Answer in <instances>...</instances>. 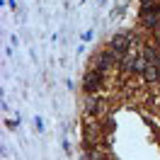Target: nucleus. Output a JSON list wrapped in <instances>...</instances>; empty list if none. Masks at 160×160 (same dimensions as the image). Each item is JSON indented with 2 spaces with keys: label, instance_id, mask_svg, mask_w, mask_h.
<instances>
[{
  "label": "nucleus",
  "instance_id": "nucleus-1",
  "mask_svg": "<svg viewBox=\"0 0 160 160\" xmlns=\"http://www.w3.org/2000/svg\"><path fill=\"white\" fill-rule=\"evenodd\" d=\"M131 46H133V34H131L129 29H119L112 34L109 39V51L117 56V61L121 58V56H129Z\"/></svg>",
  "mask_w": 160,
  "mask_h": 160
},
{
  "label": "nucleus",
  "instance_id": "nucleus-6",
  "mask_svg": "<svg viewBox=\"0 0 160 160\" xmlns=\"http://www.w3.org/2000/svg\"><path fill=\"white\" fill-rule=\"evenodd\" d=\"M143 80L146 82H160V66L158 63H148L146 66V70H143Z\"/></svg>",
  "mask_w": 160,
  "mask_h": 160
},
{
  "label": "nucleus",
  "instance_id": "nucleus-10",
  "mask_svg": "<svg viewBox=\"0 0 160 160\" xmlns=\"http://www.w3.org/2000/svg\"><path fill=\"white\" fill-rule=\"evenodd\" d=\"M92 34H95L92 29H90V32H85V34H82V41H90V39H92Z\"/></svg>",
  "mask_w": 160,
  "mask_h": 160
},
{
  "label": "nucleus",
  "instance_id": "nucleus-4",
  "mask_svg": "<svg viewBox=\"0 0 160 160\" xmlns=\"http://www.w3.org/2000/svg\"><path fill=\"white\" fill-rule=\"evenodd\" d=\"M141 56L146 58V63H158L160 61V46H155V44H141Z\"/></svg>",
  "mask_w": 160,
  "mask_h": 160
},
{
  "label": "nucleus",
  "instance_id": "nucleus-11",
  "mask_svg": "<svg viewBox=\"0 0 160 160\" xmlns=\"http://www.w3.org/2000/svg\"><path fill=\"white\" fill-rule=\"evenodd\" d=\"M153 34H155V41H158V46H160V24H158V29L153 32Z\"/></svg>",
  "mask_w": 160,
  "mask_h": 160
},
{
  "label": "nucleus",
  "instance_id": "nucleus-8",
  "mask_svg": "<svg viewBox=\"0 0 160 160\" xmlns=\"http://www.w3.org/2000/svg\"><path fill=\"white\" fill-rule=\"evenodd\" d=\"M85 158H88V160H107V158H104V150H97L95 146L85 150Z\"/></svg>",
  "mask_w": 160,
  "mask_h": 160
},
{
  "label": "nucleus",
  "instance_id": "nucleus-9",
  "mask_svg": "<svg viewBox=\"0 0 160 160\" xmlns=\"http://www.w3.org/2000/svg\"><path fill=\"white\" fill-rule=\"evenodd\" d=\"M34 124H37V129L44 131V121H41V117H34Z\"/></svg>",
  "mask_w": 160,
  "mask_h": 160
},
{
  "label": "nucleus",
  "instance_id": "nucleus-2",
  "mask_svg": "<svg viewBox=\"0 0 160 160\" xmlns=\"http://www.w3.org/2000/svg\"><path fill=\"white\" fill-rule=\"evenodd\" d=\"M92 61H95V66H92V68L97 70L100 75H104V78H107V73L117 66V56H114L112 51H97V53L92 56Z\"/></svg>",
  "mask_w": 160,
  "mask_h": 160
},
{
  "label": "nucleus",
  "instance_id": "nucleus-5",
  "mask_svg": "<svg viewBox=\"0 0 160 160\" xmlns=\"http://www.w3.org/2000/svg\"><path fill=\"white\" fill-rule=\"evenodd\" d=\"M102 97H97V95H85V114H100L102 112Z\"/></svg>",
  "mask_w": 160,
  "mask_h": 160
},
{
  "label": "nucleus",
  "instance_id": "nucleus-7",
  "mask_svg": "<svg viewBox=\"0 0 160 160\" xmlns=\"http://www.w3.org/2000/svg\"><path fill=\"white\" fill-rule=\"evenodd\" d=\"M133 56H136V53H129V56H121V58L117 61V66H119L121 73H131V70H133Z\"/></svg>",
  "mask_w": 160,
  "mask_h": 160
},
{
  "label": "nucleus",
  "instance_id": "nucleus-3",
  "mask_svg": "<svg viewBox=\"0 0 160 160\" xmlns=\"http://www.w3.org/2000/svg\"><path fill=\"white\" fill-rule=\"evenodd\" d=\"M102 82H104V75H100L95 68L88 70L85 78H82V92H85V95H97V90L102 88Z\"/></svg>",
  "mask_w": 160,
  "mask_h": 160
}]
</instances>
